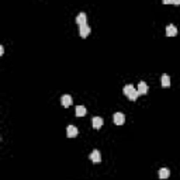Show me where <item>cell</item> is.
<instances>
[{
  "label": "cell",
  "mask_w": 180,
  "mask_h": 180,
  "mask_svg": "<svg viewBox=\"0 0 180 180\" xmlns=\"http://www.w3.org/2000/svg\"><path fill=\"white\" fill-rule=\"evenodd\" d=\"M92 124H93V128L99 129V128H101V127H103L104 121H103V118H101V117H94L92 120Z\"/></svg>",
  "instance_id": "obj_6"
},
{
  "label": "cell",
  "mask_w": 180,
  "mask_h": 180,
  "mask_svg": "<svg viewBox=\"0 0 180 180\" xmlns=\"http://www.w3.org/2000/svg\"><path fill=\"white\" fill-rule=\"evenodd\" d=\"M132 90H135V87H134L132 85H127V86H124V90H122V92H124V94L128 97L129 93L132 92Z\"/></svg>",
  "instance_id": "obj_13"
},
{
  "label": "cell",
  "mask_w": 180,
  "mask_h": 180,
  "mask_svg": "<svg viewBox=\"0 0 180 180\" xmlns=\"http://www.w3.org/2000/svg\"><path fill=\"white\" fill-rule=\"evenodd\" d=\"M76 115H77V117H85V115H86V107L77 106L76 107Z\"/></svg>",
  "instance_id": "obj_11"
},
{
  "label": "cell",
  "mask_w": 180,
  "mask_h": 180,
  "mask_svg": "<svg viewBox=\"0 0 180 180\" xmlns=\"http://www.w3.org/2000/svg\"><path fill=\"white\" fill-rule=\"evenodd\" d=\"M61 101H62L63 107H69V106H72V103H73V101H72V96H69V94H63Z\"/></svg>",
  "instance_id": "obj_7"
},
{
  "label": "cell",
  "mask_w": 180,
  "mask_h": 180,
  "mask_svg": "<svg viewBox=\"0 0 180 180\" xmlns=\"http://www.w3.org/2000/svg\"><path fill=\"white\" fill-rule=\"evenodd\" d=\"M90 31H92V30H90V27L87 26V24H85V26H80L79 27V34H80V37L82 38H86L89 35V34H90Z\"/></svg>",
  "instance_id": "obj_3"
},
{
  "label": "cell",
  "mask_w": 180,
  "mask_h": 180,
  "mask_svg": "<svg viewBox=\"0 0 180 180\" xmlns=\"http://www.w3.org/2000/svg\"><path fill=\"white\" fill-rule=\"evenodd\" d=\"M136 90H138V93H139V94H146L149 89H148V85L145 83V82H139V83H138V89H136Z\"/></svg>",
  "instance_id": "obj_9"
},
{
  "label": "cell",
  "mask_w": 180,
  "mask_h": 180,
  "mask_svg": "<svg viewBox=\"0 0 180 180\" xmlns=\"http://www.w3.org/2000/svg\"><path fill=\"white\" fill-rule=\"evenodd\" d=\"M162 86L163 87H169L170 86V77H169V75H162Z\"/></svg>",
  "instance_id": "obj_10"
},
{
  "label": "cell",
  "mask_w": 180,
  "mask_h": 180,
  "mask_svg": "<svg viewBox=\"0 0 180 180\" xmlns=\"http://www.w3.org/2000/svg\"><path fill=\"white\" fill-rule=\"evenodd\" d=\"M169 175H170V172H169V169H166V168H162V169L159 170V177H161V179H168Z\"/></svg>",
  "instance_id": "obj_12"
},
{
  "label": "cell",
  "mask_w": 180,
  "mask_h": 180,
  "mask_svg": "<svg viewBox=\"0 0 180 180\" xmlns=\"http://www.w3.org/2000/svg\"><path fill=\"white\" fill-rule=\"evenodd\" d=\"M113 121L115 125H122L125 121V115L122 113H115L113 115Z\"/></svg>",
  "instance_id": "obj_1"
},
{
  "label": "cell",
  "mask_w": 180,
  "mask_h": 180,
  "mask_svg": "<svg viewBox=\"0 0 180 180\" xmlns=\"http://www.w3.org/2000/svg\"><path fill=\"white\" fill-rule=\"evenodd\" d=\"M66 135H68V138H75V136L77 135V128L75 127V125H68Z\"/></svg>",
  "instance_id": "obj_4"
},
{
  "label": "cell",
  "mask_w": 180,
  "mask_h": 180,
  "mask_svg": "<svg viewBox=\"0 0 180 180\" xmlns=\"http://www.w3.org/2000/svg\"><path fill=\"white\" fill-rule=\"evenodd\" d=\"M176 34H177V28L173 24H169V26L166 27V35L168 37H175Z\"/></svg>",
  "instance_id": "obj_8"
},
{
  "label": "cell",
  "mask_w": 180,
  "mask_h": 180,
  "mask_svg": "<svg viewBox=\"0 0 180 180\" xmlns=\"http://www.w3.org/2000/svg\"><path fill=\"white\" fill-rule=\"evenodd\" d=\"M3 52H4V48L3 45H0V55H3Z\"/></svg>",
  "instance_id": "obj_15"
},
{
  "label": "cell",
  "mask_w": 180,
  "mask_h": 180,
  "mask_svg": "<svg viewBox=\"0 0 180 180\" xmlns=\"http://www.w3.org/2000/svg\"><path fill=\"white\" fill-rule=\"evenodd\" d=\"M89 158H90V161H92L93 163H100V162H101V155H100V152L97 151V149H94V151L90 154Z\"/></svg>",
  "instance_id": "obj_2"
},
{
  "label": "cell",
  "mask_w": 180,
  "mask_h": 180,
  "mask_svg": "<svg viewBox=\"0 0 180 180\" xmlns=\"http://www.w3.org/2000/svg\"><path fill=\"white\" fill-rule=\"evenodd\" d=\"M139 97V93H138V90H132V92L129 93L128 96V99L129 100H132V101H136V99Z\"/></svg>",
  "instance_id": "obj_14"
},
{
  "label": "cell",
  "mask_w": 180,
  "mask_h": 180,
  "mask_svg": "<svg viewBox=\"0 0 180 180\" xmlns=\"http://www.w3.org/2000/svg\"><path fill=\"white\" fill-rule=\"evenodd\" d=\"M86 21H87V16H86V13H79L76 17V23L79 24V27L80 26H85Z\"/></svg>",
  "instance_id": "obj_5"
}]
</instances>
